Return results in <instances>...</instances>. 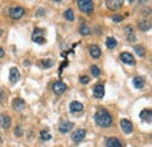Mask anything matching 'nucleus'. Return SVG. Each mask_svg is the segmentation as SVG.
Returning a JSON list of instances; mask_svg holds the SVG:
<instances>
[{"instance_id":"2","label":"nucleus","mask_w":152,"mask_h":147,"mask_svg":"<svg viewBox=\"0 0 152 147\" xmlns=\"http://www.w3.org/2000/svg\"><path fill=\"white\" fill-rule=\"evenodd\" d=\"M78 7L82 12L87 13V14H91L94 11V2L90 0H78L77 1Z\"/></svg>"},{"instance_id":"8","label":"nucleus","mask_w":152,"mask_h":147,"mask_svg":"<svg viewBox=\"0 0 152 147\" xmlns=\"http://www.w3.org/2000/svg\"><path fill=\"white\" fill-rule=\"evenodd\" d=\"M121 127L123 130V132L124 133H131L132 132V123L130 122V120H128V119H122L121 120Z\"/></svg>"},{"instance_id":"7","label":"nucleus","mask_w":152,"mask_h":147,"mask_svg":"<svg viewBox=\"0 0 152 147\" xmlns=\"http://www.w3.org/2000/svg\"><path fill=\"white\" fill-rule=\"evenodd\" d=\"M105 4H107V7L109 9H113V11L119 9L123 6V1L122 0H108Z\"/></svg>"},{"instance_id":"17","label":"nucleus","mask_w":152,"mask_h":147,"mask_svg":"<svg viewBox=\"0 0 152 147\" xmlns=\"http://www.w3.org/2000/svg\"><path fill=\"white\" fill-rule=\"evenodd\" d=\"M107 147H122V144L116 138H108L107 139Z\"/></svg>"},{"instance_id":"9","label":"nucleus","mask_w":152,"mask_h":147,"mask_svg":"<svg viewBox=\"0 0 152 147\" xmlns=\"http://www.w3.org/2000/svg\"><path fill=\"white\" fill-rule=\"evenodd\" d=\"M25 106H26V103H25V100L21 99V98H15V99L13 100V103H12V108H13V110H15V111L23 110Z\"/></svg>"},{"instance_id":"33","label":"nucleus","mask_w":152,"mask_h":147,"mask_svg":"<svg viewBox=\"0 0 152 147\" xmlns=\"http://www.w3.org/2000/svg\"><path fill=\"white\" fill-rule=\"evenodd\" d=\"M1 34H2V31H1V29H0V35H1Z\"/></svg>"},{"instance_id":"11","label":"nucleus","mask_w":152,"mask_h":147,"mask_svg":"<svg viewBox=\"0 0 152 147\" xmlns=\"http://www.w3.org/2000/svg\"><path fill=\"white\" fill-rule=\"evenodd\" d=\"M20 78V73L19 70H18V68H11V70H10V81H11V83H17L18 81H19Z\"/></svg>"},{"instance_id":"18","label":"nucleus","mask_w":152,"mask_h":147,"mask_svg":"<svg viewBox=\"0 0 152 147\" xmlns=\"http://www.w3.org/2000/svg\"><path fill=\"white\" fill-rule=\"evenodd\" d=\"M133 85L137 88V89H143L144 85H145V81L143 77H134L133 78Z\"/></svg>"},{"instance_id":"24","label":"nucleus","mask_w":152,"mask_h":147,"mask_svg":"<svg viewBox=\"0 0 152 147\" xmlns=\"http://www.w3.org/2000/svg\"><path fill=\"white\" fill-rule=\"evenodd\" d=\"M41 64H42L43 68H50V67H53L54 61L50 60V58H46V60H42L41 61Z\"/></svg>"},{"instance_id":"3","label":"nucleus","mask_w":152,"mask_h":147,"mask_svg":"<svg viewBox=\"0 0 152 147\" xmlns=\"http://www.w3.org/2000/svg\"><path fill=\"white\" fill-rule=\"evenodd\" d=\"M32 40H33L34 42L39 43V44H43V43H46V39L43 37V29L35 28L34 32H33V35H32Z\"/></svg>"},{"instance_id":"31","label":"nucleus","mask_w":152,"mask_h":147,"mask_svg":"<svg viewBox=\"0 0 152 147\" xmlns=\"http://www.w3.org/2000/svg\"><path fill=\"white\" fill-rule=\"evenodd\" d=\"M113 20H114L115 22H121V21L123 20V17H122V15H114V17H113Z\"/></svg>"},{"instance_id":"23","label":"nucleus","mask_w":152,"mask_h":147,"mask_svg":"<svg viewBox=\"0 0 152 147\" xmlns=\"http://www.w3.org/2000/svg\"><path fill=\"white\" fill-rule=\"evenodd\" d=\"M90 32H91V31H90V28H89L86 23H83V25L81 26V28H80V33H81L82 35H84V36H86V35H89V34H90Z\"/></svg>"},{"instance_id":"22","label":"nucleus","mask_w":152,"mask_h":147,"mask_svg":"<svg viewBox=\"0 0 152 147\" xmlns=\"http://www.w3.org/2000/svg\"><path fill=\"white\" fill-rule=\"evenodd\" d=\"M116 46H117V41H116L115 37H108V39H107V47H108L109 49H113Z\"/></svg>"},{"instance_id":"1","label":"nucleus","mask_w":152,"mask_h":147,"mask_svg":"<svg viewBox=\"0 0 152 147\" xmlns=\"http://www.w3.org/2000/svg\"><path fill=\"white\" fill-rule=\"evenodd\" d=\"M94 119L98 126L104 127V129L109 127L113 124V117L105 109H99L97 111L94 116Z\"/></svg>"},{"instance_id":"26","label":"nucleus","mask_w":152,"mask_h":147,"mask_svg":"<svg viewBox=\"0 0 152 147\" xmlns=\"http://www.w3.org/2000/svg\"><path fill=\"white\" fill-rule=\"evenodd\" d=\"M128 31H129V33H128V40L131 41V42H134V41H136V35H134V33L132 32L131 27L126 28V32H128Z\"/></svg>"},{"instance_id":"14","label":"nucleus","mask_w":152,"mask_h":147,"mask_svg":"<svg viewBox=\"0 0 152 147\" xmlns=\"http://www.w3.org/2000/svg\"><path fill=\"white\" fill-rule=\"evenodd\" d=\"M139 117L142 118V120L144 122H148V123H151V118H152V111L150 109H145L140 112Z\"/></svg>"},{"instance_id":"20","label":"nucleus","mask_w":152,"mask_h":147,"mask_svg":"<svg viewBox=\"0 0 152 147\" xmlns=\"http://www.w3.org/2000/svg\"><path fill=\"white\" fill-rule=\"evenodd\" d=\"M63 17H64L66 20H68V21H74V19H75L74 12H73V9H72V8H69V9H67V11H64Z\"/></svg>"},{"instance_id":"5","label":"nucleus","mask_w":152,"mask_h":147,"mask_svg":"<svg viewBox=\"0 0 152 147\" xmlns=\"http://www.w3.org/2000/svg\"><path fill=\"white\" fill-rule=\"evenodd\" d=\"M25 14V9L22 7H12L10 9V17L12 19H20Z\"/></svg>"},{"instance_id":"12","label":"nucleus","mask_w":152,"mask_h":147,"mask_svg":"<svg viewBox=\"0 0 152 147\" xmlns=\"http://www.w3.org/2000/svg\"><path fill=\"white\" fill-rule=\"evenodd\" d=\"M0 126L2 129H10V126H11V118L7 114H1L0 116Z\"/></svg>"},{"instance_id":"10","label":"nucleus","mask_w":152,"mask_h":147,"mask_svg":"<svg viewBox=\"0 0 152 147\" xmlns=\"http://www.w3.org/2000/svg\"><path fill=\"white\" fill-rule=\"evenodd\" d=\"M86 130L83 129H80L77 130L75 133L72 135V138H73V140L74 141H76V143H80V141H82L83 139H84V137H86Z\"/></svg>"},{"instance_id":"29","label":"nucleus","mask_w":152,"mask_h":147,"mask_svg":"<svg viewBox=\"0 0 152 147\" xmlns=\"http://www.w3.org/2000/svg\"><path fill=\"white\" fill-rule=\"evenodd\" d=\"M14 133H15V135L17 137H22V134H23V131H22V127L21 126H17L15 130H14Z\"/></svg>"},{"instance_id":"19","label":"nucleus","mask_w":152,"mask_h":147,"mask_svg":"<svg viewBox=\"0 0 152 147\" xmlns=\"http://www.w3.org/2000/svg\"><path fill=\"white\" fill-rule=\"evenodd\" d=\"M83 110V105L80 102H73L70 104V111L72 112H80Z\"/></svg>"},{"instance_id":"13","label":"nucleus","mask_w":152,"mask_h":147,"mask_svg":"<svg viewBox=\"0 0 152 147\" xmlns=\"http://www.w3.org/2000/svg\"><path fill=\"white\" fill-rule=\"evenodd\" d=\"M94 97L97 99H101L104 97V87L102 84H97L94 88Z\"/></svg>"},{"instance_id":"15","label":"nucleus","mask_w":152,"mask_h":147,"mask_svg":"<svg viewBox=\"0 0 152 147\" xmlns=\"http://www.w3.org/2000/svg\"><path fill=\"white\" fill-rule=\"evenodd\" d=\"M73 127H74V123L64 122V123H62L61 126H60V132H61V133H68V132H70V131L73 130Z\"/></svg>"},{"instance_id":"32","label":"nucleus","mask_w":152,"mask_h":147,"mask_svg":"<svg viewBox=\"0 0 152 147\" xmlns=\"http://www.w3.org/2000/svg\"><path fill=\"white\" fill-rule=\"evenodd\" d=\"M4 55H5V52H4V49L0 47V58H1V57H4Z\"/></svg>"},{"instance_id":"4","label":"nucleus","mask_w":152,"mask_h":147,"mask_svg":"<svg viewBox=\"0 0 152 147\" xmlns=\"http://www.w3.org/2000/svg\"><path fill=\"white\" fill-rule=\"evenodd\" d=\"M119 58H121V61H122L123 63L129 64V65H133V64L136 63L133 55H132V54H130V53H128V52L122 53V54H121V56H119Z\"/></svg>"},{"instance_id":"25","label":"nucleus","mask_w":152,"mask_h":147,"mask_svg":"<svg viewBox=\"0 0 152 147\" xmlns=\"http://www.w3.org/2000/svg\"><path fill=\"white\" fill-rule=\"evenodd\" d=\"M134 50H136L137 55L142 56V57L145 55V52H146V50H145V48H144V47H142V46H136V47H134Z\"/></svg>"},{"instance_id":"27","label":"nucleus","mask_w":152,"mask_h":147,"mask_svg":"<svg viewBox=\"0 0 152 147\" xmlns=\"http://www.w3.org/2000/svg\"><path fill=\"white\" fill-rule=\"evenodd\" d=\"M90 71H91V74H93L95 77H98V76L101 75V70H99V68H98L97 65H91V67H90Z\"/></svg>"},{"instance_id":"6","label":"nucleus","mask_w":152,"mask_h":147,"mask_svg":"<svg viewBox=\"0 0 152 147\" xmlns=\"http://www.w3.org/2000/svg\"><path fill=\"white\" fill-rule=\"evenodd\" d=\"M66 90H67V85L61 81H57L53 84V91L56 95H62Z\"/></svg>"},{"instance_id":"28","label":"nucleus","mask_w":152,"mask_h":147,"mask_svg":"<svg viewBox=\"0 0 152 147\" xmlns=\"http://www.w3.org/2000/svg\"><path fill=\"white\" fill-rule=\"evenodd\" d=\"M40 135H41V139H42V140H49V139L52 138V135H50L47 131H41V132H40Z\"/></svg>"},{"instance_id":"30","label":"nucleus","mask_w":152,"mask_h":147,"mask_svg":"<svg viewBox=\"0 0 152 147\" xmlns=\"http://www.w3.org/2000/svg\"><path fill=\"white\" fill-rule=\"evenodd\" d=\"M89 81H90V78H89L88 76H81V77H80V82H81L82 84H88Z\"/></svg>"},{"instance_id":"16","label":"nucleus","mask_w":152,"mask_h":147,"mask_svg":"<svg viewBox=\"0 0 152 147\" xmlns=\"http://www.w3.org/2000/svg\"><path fill=\"white\" fill-rule=\"evenodd\" d=\"M89 53H90V55L93 56L94 58H98L101 56V49H99L98 46L91 44V46H89Z\"/></svg>"},{"instance_id":"21","label":"nucleus","mask_w":152,"mask_h":147,"mask_svg":"<svg viewBox=\"0 0 152 147\" xmlns=\"http://www.w3.org/2000/svg\"><path fill=\"white\" fill-rule=\"evenodd\" d=\"M138 27H139L140 31L146 32V31H149V29L151 28V23H150L149 21H140L139 25H138Z\"/></svg>"}]
</instances>
